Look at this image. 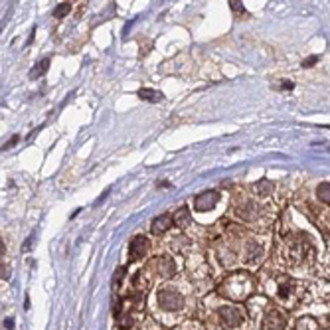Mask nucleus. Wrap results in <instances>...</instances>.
<instances>
[{
	"label": "nucleus",
	"instance_id": "1",
	"mask_svg": "<svg viewBox=\"0 0 330 330\" xmlns=\"http://www.w3.org/2000/svg\"><path fill=\"white\" fill-rule=\"evenodd\" d=\"M251 277L247 273H233L221 285V295L229 301H243L251 293Z\"/></svg>",
	"mask_w": 330,
	"mask_h": 330
},
{
	"label": "nucleus",
	"instance_id": "2",
	"mask_svg": "<svg viewBox=\"0 0 330 330\" xmlns=\"http://www.w3.org/2000/svg\"><path fill=\"white\" fill-rule=\"evenodd\" d=\"M159 303H161V307L166 309V311H178V309H182L184 299H182V295H178V291L163 289V291L159 293Z\"/></svg>",
	"mask_w": 330,
	"mask_h": 330
},
{
	"label": "nucleus",
	"instance_id": "3",
	"mask_svg": "<svg viewBox=\"0 0 330 330\" xmlns=\"http://www.w3.org/2000/svg\"><path fill=\"white\" fill-rule=\"evenodd\" d=\"M220 202V194L214 192V190H208V192H202L196 196L194 200V210L196 212H208L212 208H216V204Z\"/></svg>",
	"mask_w": 330,
	"mask_h": 330
},
{
	"label": "nucleus",
	"instance_id": "4",
	"mask_svg": "<svg viewBox=\"0 0 330 330\" xmlns=\"http://www.w3.org/2000/svg\"><path fill=\"white\" fill-rule=\"evenodd\" d=\"M218 317H220L221 325L227 327V329H233V327H237V325L243 323V315H241L239 309H235V307H223V309H220V311H218Z\"/></svg>",
	"mask_w": 330,
	"mask_h": 330
},
{
	"label": "nucleus",
	"instance_id": "5",
	"mask_svg": "<svg viewBox=\"0 0 330 330\" xmlns=\"http://www.w3.org/2000/svg\"><path fill=\"white\" fill-rule=\"evenodd\" d=\"M285 329V317L277 309H269L263 317V330H283Z\"/></svg>",
	"mask_w": 330,
	"mask_h": 330
},
{
	"label": "nucleus",
	"instance_id": "6",
	"mask_svg": "<svg viewBox=\"0 0 330 330\" xmlns=\"http://www.w3.org/2000/svg\"><path fill=\"white\" fill-rule=\"evenodd\" d=\"M147 249H149V241H147V237L137 235V237L131 241V259H133V261L143 259V257L147 255Z\"/></svg>",
	"mask_w": 330,
	"mask_h": 330
},
{
	"label": "nucleus",
	"instance_id": "7",
	"mask_svg": "<svg viewBox=\"0 0 330 330\" xmlns=\"http://www.w3.org/2000/svg\"><path fill=\"white\" fill-rule=\"evenodd\" d=\"M172 223H174V216H172V214H163V216H159V218L153 220L151 231H153L155 235H163L165 231H168V227H170Z\"/></svg>",
	"mask_w": 330,
	"mask_h": 330
},
{
	"label": "nucleus",
	"instance_id": "8",
	"mask_svg": "<svg viewBox=\"0 0 330 330\" xmlns=\"http://www.w3.org/2000/svg\"><path fill=\"white\" fill-rule=\"evenodd\" d=\"M159 271H161V275H163L165 279H170V277L176 273V265H174V261H172L168 255H163V257L159 259Z\"/></svg>",
	"mask_w": 330,
	"mask_h": 330
},
{
	"label": "nucleus",
	"instance_id": "9",
	"mask_svg": "<svg viewBox=\"0 0 330 330\" xmlns=\"http://www.w3.org/2000/svg\"><path fill=\"white\" fill-rule=\"evenodd\" d=\"M174 223H176L178 227L190 225V210H188L186 206H182V208L176 210V214H174Z\"/></svg>",
	"mask_w": 330,
	"mask_h": 330
},
{
	"label": "nucleus",
	"instance_id": "10",
	"mask_svg": "<svg viewBox=\"0 0 330 330\" xmlns=\"http://www.w3.org/2000/svg\"><path fill=\"white\" fill-rule=\"evenodd\" d=\"M261 255H263L261 245H257L255 241H251V243H249V249H247V263H259Z\"/></svg>",
	"mask_w": 330,
	"mask_h": 330
},
{
	"label": "nucleus",
	"instance_id": "11",
	"mask_svg": "<svg viewBox=\"0 0 330 330\" xmlns=\"http://www.w3.org/2000/svg\"><path fill=\"white\" fill-rule=\"evenodd\" d=\"M139 97L145 99V101H153V103L165 99V95H163L161 91H157V89H141V91H139Z\"/></svg>",
	"mask_w": 330,
	"mask_h": 330
},
{
	"label": "nucleus",
	"instance_id": "12",
	"mask_svg": "<svg viewBox=\"0 0 330 330\" xmlns=\"http://www.w3.org/2000/svg\"><path fill=\"white\" fill-rule=\"evenodd\" d=\"M48 65H50V59H48V57H46V59H42L40 63H36V65H34V69L30 71V79H36V77L44 75V73L48 71Z\"/></svg>",
	"mask_w": 330,
	"mask_h": 330
},
{
	"label": "nucleus",
	"instance_id": "13",
	"mask_svg": "<svg viewBox=\"0 0 330 330\" xmlns=\"http://www.w3.org/2000/svg\"><path fill=\"white\" fill-rule=\"evenodd\" d=\"M317 196H319V200L321 202H325V204H330V184H321L319 188H317Z\"/></svg>",
	"mask_w": 330,
	"mask_h": 330
},
{
	"label": "nucleus",
	"instance_id": "14",
	"mask_svg": "<svg viewBox=\"0 0 330 330\" xmlns=\"http://www.w3.org/2000/svg\"><path fill=\"white\" fill-rule=\"evenodd\" d=\"M255 190H257L259 196H267V194H271V190H273V182L265 178V180H261V182L255 186Z\"/></svg>",
	"mask_w": 330,
	"mask_h": 330
},
{
	"label": "nucleus",
	"instance_id": "15",
	"mask_svg": "<svg viewBox=\"0 0 330 330\" xmlns=\"http://www.w3.org/2000/svg\"><path fill=\"white\" fill-rule=\"evenodd\" d=\"M69 10H71V4H69V2H61V4L54 10V16H55V18H63Z\"/></svg>",
	"mask_w": 330,
	"mask_h": 330
},
{
	"label": "nucleus",
	"instance_id": "16",
	"mask_svg": "<svg viewBox=\"0 0 330 330\" xmlns=\"http://www.w3.org/2000/svg\"><path fill=\"white\" fill-rule=\"evenodd\" d=\"M229 6H231V10H233V12H243V6H241L239 2H233V0H231V2H229Z\"/></svg>",
	"mask_w": 330,
	"mask_h": 330
},
{
	"label": "nucleus",
	"instance_id": "17",
	"mask_svg": "<svg viewBox=\"0 0 330 330\" xmlns=\"http://www.w3.org/2000/svg\"><path fill=\"white\" fill-rule=\"evenodd\" d=\"M317 59H319V57H317V55H313V57H309V59H307V61H303V67H311V65H313V63H317Z\"/></svg>",
	"mask_w": 330,
	"mask_h": 330
},
{
	"label": "nucleus",
	"instance_id": "18",
	"mask_svg": "<svg viewBox=\"0 0 330 330\" xmlns=\"http://www.w3.org/2000/svg\"><path fill=\"white\" fill-rule=\"evenodd\" d=\"M16 141H18V137H16V135H14V137H12V139H10V141H8V143H6V145H4V147H2V149H10V147H12V145H14V143H16Z\"/></svg>",
	"mask_w": 330,
	"mask_h": 330
},
{
	"label": "nucleus",
	"instance_id": "19",
	"mask_svg": "<svg viewBox=\"0 0 330 330\" xmlns=\"http://www.w3.org/2000/svg\"><path fill=\"white\" fill-rule=\"evenodd\" d=\"M281 89H293V81H281Z\"/></svg>",
	"mask_w": 330,
	"mask_h": 330
}]
</instances>
